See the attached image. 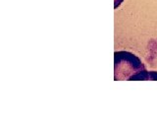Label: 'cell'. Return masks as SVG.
Here are the masks:
<instances>
[{
    "label": "cell",
    "mask_w": 157,
    "mask_h": 133,
    "mask_svg": "<svg viewBox=\"0 0 157 133\" xmlns=\"http://www.w3.org/2000/svg\"><path fill=\"white\" fill-rule=\"evenodd\" d=\"M146 71L140 59L130 51H115L114 53V80H139Z\"/></svg>",
    "instance_id": "cell-1"
},
{
    "label": "cell",
    "mask_w": 157,
    "mask_h": 133,
    "mask_svg": "<svg viewBox=\"0 0 157 133\" xmlns=\"http://www.w3.org/2000/svg\"><path fill=\"white\" fill-rule=\"evenodd\" d=\"M123 2H124V0H114V9H117Z\"/></svg>",
    "instance_id": "cell-2"
}]
</instances>
